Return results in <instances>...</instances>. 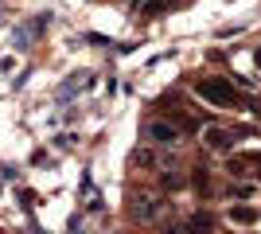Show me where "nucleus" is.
Instances as JSON below:
<instances>
[{"label":"nucleus","mask_w":261,"mask_h":234,"mask_svg":"<svg viewBox=\"0 0 261 234\" xmlns=\"http://www.w3.org/2000/svg\"><path fill=\"white\" fill-rule=\"evenodd\" d=\"M253 63H257V67H261V51H257V55H253Z\"/></svg>","instance_id":"nucleus-13"},{"label":"nucleus","mask_w":261,"mask_h":234,"mask_svg":"<svg viewBox=\"0 0 261 234\" xmlns=\"http://www.w3.org/2000/svg\"><path fill=\"white\" fill-rule=\"evenodd\" d=\"M144 133H148V141H156V145H175V137H179V125L148 121V125H144Z\"/></svg>","instance_id":"nucleus-3"},{"label":"nucleus","mask_w":261,"mask_h":234,"mask_svg":"<svg viewBox=\"0 0 261 234\" xmlns=\"http://www.w3.org/2000/svg\"><path fill=\"white\" fill-rule=\"evenodd\" d=\"M20 207H23V211H32V207H35V191H20Z\"/></svg>","instance_id":"nucleus-10"},{"label":"nucleus","mask_w":261,"mask_h":234,"mask_svg":"<svg viewBox=\"0 0 261 234\" xmlns=\"http://www.w3.org/2000/svg\"><path fill=\"white\" fill-rule=\"evenodd\" d=\"M211 226H215V219H211V215L203 211V215H195V219H191V226H187V234H211Z\"/></svg>","instance_id":"nucleus-7"},{"label":"nucleus","mask_w":261,"mask_h":234,"mask_svg":"<svg viewBox=\"0 0 261 234\" xmlns=\"http://www.w3.org/2000/svg\"><path fill=\"white\" fill-rule=\"evenodd\" d=\"M226 168H230V172H234V176H242V172H246V160H238V156H234V160H230Z\"/></svg>","instance_id":"nucleus-12"},{"label":"nucleus","mask_w":261,"mask_h":234,"mask_svg":"<svg viewBox=\"0 0 261 234\" xmlns=\"http://www.w3.org/2000/svg\"><path fill=\"white\" fill-rule=\"evenodd\" d=\"M195 90H199V98H203V101H211V106H222V110H234V106H242L238 86H234V82H226V78H203Z\"/></svg>","instance_id":"nucleus-1"},{"label":"nucleus","mask_w":261,"mask_h":234,"mask_svg":"<svg viewBox=\"0 0 261 234\" xmlns=\"http://www.w3.org/2000/svg\"><path fill=\"white\" fill-rule=\"evenodd\" d=\"M179 184H184V176H175V172H168V176H164V188H179Z\"/></svg>","instance_id":"nucleus-11"},{"label":"nucleus","mask_w":261,"mask_h":234,"mask_svg":"<svg viewBox=\"0 0 261 234\" xmlns=\"http://www.w3.org/2000/svg\"><path fill=\"white\" fill-rule=\"evenodd\" d=\"M234 141H242L238 129H207V148H215V152H226Z\"/></svg>","instance_id":"nucleus-4"},{"label":"nucleus","mask_w":261,"mask_h":234,"mask_svg":"<svg viewBox=\"0 0 261 234\" xmlns=\"http://www.w3.org/2000/svg\"><path fill=\"white\" fill-rule=\"evenodd\" d=\"M133 164L137 168H156L160 160H156V152H148V148H137V152H133Z\"/></svg>","instance_id":"nucleus-8"},{"label":"nucleus","mask_w":261,"mask_h":234,"mask_svg":"<svg viewBox=\"0 0 261 234\" xmlns=\"http://www.w3.org/2000/svg\"><path fill=\"white\" fill-rule=\"evenodd\" d=\"M90 86H94V74H90V70H74V74L59 86V101H70L78 90H90Z\"/></svg>","instance_id":"nucleus-2"},{"label":"nucleus","mask_w":261,"mask_h":234,"mask_svg":"<svg viewBox=\"0 0 261 234\" xmlns=\"http://www.w3.org/2000/svg\"><path fill=\"white\" fill-rule=\"evenodd\" d=\"M164 12V0H148V4H144V16H160Z\"/></svg>","instance_id":"nucleus-9"},{"label":"nucleus","mask_w":261,"mask_h":234,"mask_svg":"<svg viewBox=\"0 0 261 234\" xmlns=\"http://www.w3.org/2000/svg\"><path fill=\"white\" fill-rule=\"evenodd\" d=\"M191 184H195L199 195H207V191H211V172H207V164H195V172H191Z\"/></svg>","instance_id":"nucleus-6"},{"label":"nucleus","mask_w":261,"mask_h":234,"mask_svg":"<svg viewBox=\"0 0 261 234\" xmlns=\"http://www.w3.org/2000/svg\"><path fill=\"white\" fill-rule=\"evenodd\" d=\"M230 223H257V211H253L250 203H234V207H230Z\"/></svg>","instance_id":"nucleus-5"}]
</instances>
